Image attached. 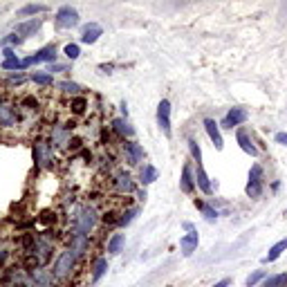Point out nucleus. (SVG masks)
I'll return each mask as SVG.
<instances>
[{
	"label": "nucleus",
	"instance_id": "nucleus-1",
	"mask_svg": "<svg viewBox=\"0 0 287 287\" xmlns=\"http://www.w3.org/2000/svg\"><path fill=\"white\" fill-rule=\"evenodd\" d=\"M74 263H76V253L72 249H65L61 252V256L54 260V267H52V276L54 278H68L74 270Z\"/></svg>",
	"mask_w": 287,
	"mask_h": 287
},
{
	"label": "nucleus",
	"instance_id": "nucleus-2",
	"mask_svg": "<svg viewBox=\"0 0 287 287\" xmlns=\"http://www.w3.org/2000/svg\"><path fill=\"white\" fill-rule=\"evenodd\" d=\"M263 188H265V182H263V166L260 164H253L252 170H249V182L245 186V193L249 198H260L263 195Z\"/></svg>",
	"mask_w": 287,
	"mask_h": 287
},
{
	"label": "nucleus",
	"instance_id": "nucleus-3",
	"mask_svg": "<svg viewBox=\"0 0 287 287\" xmlns=\"http://www.w3.org/2000/svg\"><path fill=\"white\" fill-rule=\"evenodd\" d=\"M94 224H97V211L92 206H83L79 211V216H76V231H79V236H88L94 229Z\"/></svg>",
	"mask_w": 287,
	"mask_h": 287
},
{
	"label": "nucleus",
	"instance_id": "nucleus-4",
	"mask_svg": "<svg viewBox=\"0 0 287 287\" xmlns=\"http://www.w3.org/2000/svg\"><path fill=\"white\" fill-rule=\"evenodd\" d=\"M54 20H56V25L59 27H63V30H72V27H76L79 25V12L76 9H72L70 5H63L56 9V16H54Z\"/></svg>",
	"mask_w": 287,
	"mask_h": 287
},
{
	"label": "nucleus",
	"instance_id": "nucleus-5",
	"mask_svg": "<svg viewBox=\"0 0 287 287\" xmlns=\"http://www.w3.org/2000/svg\"><path fill=\"white\" fill-rule=\"evenodd\" d=\"M157 126L166 137H170V103L169 99H162L157 106Z\"/></svg>",
	"mask_w": 287,
	"mask_h": 287
},
{
	"label": "nucleus",
	"instance_id": "nucleus-6",
	"mask_svg": "<svg viewBox=\"0 0 287 287\" xmlns=\"http://www.w3.org/2000/svg\"><path fill=\"white\" fill-rule=\"evenodd\" d=\"M247 119H249V112H247V108H231V110L227 112V117H224L222 126L224 128H238L240 123H245Z\"/></svg>",
	"mask_w": 287,
	"mask_h": 287
},
{
	"label": "nucleus",
	"instance_id": "nucleus-7",
	"mask_svg": "<svg viewBox=\"0 0 287 287\" xmlns=\"http://www.w3.org/2000/svg\"><path fill=\"white\" fill-rule=\"evenodd\" d=\"M56 59V50H54V45L50 47H43V50H38V52L34 54V56H30V59H25V68H30V65L34 63H43V61H54Z\"/></svg>",
	"mask_w": 287,
	"mask_h": 287
},
{
	"label": "nucleus",
	"instance_id": "nucleus-8",
	"mask_svg": "<svg viewBox=\"0 0 287 287\" xmlns=\"http://www.w3.org/2000/svg\"><path fill=\"white\" fill-rule=\"evenodd\" d=\"M204 130H206V135H209V139L213 141V146H216L218 151H222V148H224V139H222V135H220L218 123L213 121V119H204Z\"/></svg>",
	"mask_w": 287,
	"mask_h": 287
},
{
	"label": "nucleus",
	"instance_id": "nucleus-9",
	"mask_svg": "<svg viewBox=\"0 0 287 287\" xmlns=\"http://www.w3.org/2000/svg\"><path fill=\"white\" fill-rule=\"evenodd\" d=\"M43 20L41 18H32V20H25V23H18L16 25V34L20 36V38H27V36L36 34V32L41 30Z\"/></svg>",
	"mask_w": 287,
	"mask_h": 287
},
{
	"label": "nucleus",
	"instance_id": "nucleus-10",
	"mask_svg": "<svg viewBox=\"0 0 287 287\" xmlns=\"http://www.w3.org/2000/svg\"><path fill=\"white\" fill-rule=\"evenodd\" d=\"M198 242H200V236L198 231H188L186 236H182L180 238V249L184 256H191V253L198 249Z\"/></svg>",
	"mask_w": 287,
	"mask_h": 287
},
{
	"label": "nucleus",
	"instance_id": "nucleus-11",
	"mask_svg": "<svg viewBox=\"0 0 287 287\" xmlns=\"http://www.w3.org/2000/svg\"><path fill=\"white\" fill-rule=\"evenodd\" d=\"M195 184L200 186V191L202 193H211V182H209V175H206L204 166H202V162H198V169H195Z\"/></svg>",
	"mask_w": 287,
	"mask_h": 287
},
{
	"label": "nucleus",
	"instance_id": "nucleus-12",
	"mask_svg": "<svg viewBox=\"0 0 287 287\" xmlns=\"http://www.w3.org/2000/svg\"><path fill=\"white\" fill-rule=\"evenodd\" d=\"M236 137H238V144H240V148H242V151H245L247 155H252V157H256V155H258V148L253 146V141H252V137H249V133H247L245 128H240Z\"/></svg>",
	"mask_w": 287,
	"mask_h": 287
},
{
	"label": "nucleus",
	"instance_id": "nucleus-13",
	"mask_svg": "<svg viewBox=\"0 0 287 287\" xmlns=\"http://www.w3.org/2000/svg\"><path fill=\"white\" fill-rule=\"evenodd\" d=\"M101 25H97V23H90V25H85L83 27V34H81V41L85 43V45H92V43H97V38L101 36Z\"/></svg>",
	"mask_w": 287,
	"mask_h": 287
},
{
	"label": "nucleus",
	"instance_id": "nucleus-14",
	"mask_svg": "<svg viewBox=\"0 0 287 287\" xmlns=\"http://www.w3.org/2000/svg\"><path fill=\"white\" fill-rule=\"evenodd\" d=\"M115 188H117L119 193H133L135 191V182L128 173H119L117 180H115Z\"/></svg>",
	"mask_w": 287,
	"mask_h": 287
},
{
	"label": "nucleus",
	"instance_id": "nucleus-15",
	"mask_svg": "<svg viewBox=\"0 0 287 287\" xmlns=\"http://www.w3.org/2000/svg\"><path fill=\"white\" fill-rule=\"evenodd\" d=\"M126 155H128V162L130 164H139L141 159H144V148L139 146V144H135V141H126Z\"/></svg>",
	"mask_w": 287,
	"mask_h": 287
},
{
	"label": "nucleus",
	"instance_id": "nucleus-16",
	"mask_svg": "<svg viewBox=\"0 0 287 287\" xmlns=\"http://www.w3.org/2000/svg\"><path fill=\"white\" fill-rule=\"evenodd\" d=\"M180 188L184 191V193H191V191L195 188V177H193V173H191V164H184V169H182Z\"/></svg>",
	"mask_w": 287,
	"mask_h": 287
},
{
	"label": "nucleus",
	"instance_id": "nucleus-17",
	"mask_svg": "<svg viewBox=\"0 0 287 287\" xmlns=\"http://www.w3.org/2000/svg\"><path fill=\"white\" fill-rule=\"evenodd\" d=\"M283 252H287V238H283V240H278L274 247H270V253L265 256V263H274V260H278V258L283 256Z\"/></svg>",
	"mask_w": 287,
	"mask_h": 287
},
{
	"label": "nucleus",
	"instance_id": "nucleus-18",
	"mask_svg": "<svg viewBox=\"0 0 287 287\" xmlns=\"http://www.w3.org/2000/svg\"><path fill=\"white\" fill-rule=\"evenodd\" d=\"M106 271H108V260L106 258H97L92 265V283L101 281V276L106 274Z\"/></svg>",
	"mask_w": 287,
	"mask_h": 287
},
{
	"label": "nucleus",
	"instance_id": "nucleus-19",
	"mask_svg": "<svg viewBox=\"0 0 287 287\" xmlns=\"http://www.w3.org/2000/svg\"><path fill=\"white\" fill-rule=\"evenodd\" d=\"M139 180H141V184L146 186V184H152V182L157 180V169L152 164H146L144 169H141V173H139Z\"/></svg>",
	"mask_w": 287,
	"mask_h": 287
},
{
	"label": "nucleus",
	"instance_id": "nucleus-20",
	"mask_svg": "<svg viewBox=\"0 0 287 287\" xmlns=\"http://www.w3.org/2000/svg\"><path fill=\"white\" fill-rule=\"evenodd\" d=\"M112 126H115V130H117L119 135H123V137H133V135H135V128H133L128 121H123V119H115Z\"/></svg>",
	"mask_w": 287,
	"mask_h": 287
},
{
	"label": "nucleus",
	"instance_id": "nucleus-21",
	"mask_svg": "<svg viewBox=\"0 0 287 287\" xmlns=\"http://www.w3.org/2000/svg\"><path fill=\"white\" fill-rule=\"evenodd\" d=\"M123 242H126V238H123V234H112V238L108 240V253H119L121 252Z\"/></svg>",
	"mask_w": 287,
	"mask_h": 287
},
{
	"label": "nucleus",
	"instance_id": "nucleus-22",
	"mask_svg": "<svg viewBox=\"0 0 287 287\" xmlns=\"http://www.w3.org/2000/svg\"><path fill=\"white\" fill-rule=\"evenodd\" d=\"M34 159L38 164H47L50 162V148L45 144H36L34 146Z\"/></svg>",
	"mask_w": 287,
	"mask_h": 287
},
{
	"label": "nucleus",
	"instance_id": "nucleus-23",
	"mask_svg": "<svg viewBox=\"0 0 287 287\" xmlns=\"http://www.w3.org/2000/svg\"><path fill=\"white\" fill-rule=\"evenodd\" d=\"M47 12V5H25L20 12H18V16L25 18V16H36V14H43Z\"/></svg>",
	"mask_w": 287,
	"mask_h": 287
},
{
	"label": "nucleus",
	"instance_id": "nucleus-24",
	"mask_svg": "<svg viewBox=\"0 0 287 287\" xmlns=\"http://www.w3.org/2000/svg\"><path fill=\"white\" fill-rule=\"evenodd\" d=\"M195 206H198L200 211L204 213V218H206V220H209V222H213V220H218V211H216V209H213V206L204 204V202H198V200H195Z\"/></svg>",
	"mask_w": 287,
	"mask_h": 287
},
{
	"label": "nucleus",
	"instance_id": "nucleus-25",
	"mask_svg": "<svg viewBox=\"0 0 287 287\" xmlns=\"http://www.w3.org/2000/svg\"><path fill=\"white\" fill-rule=\"evenodd\" d=\"M265 287H287V274H276L265 281Z\"/></svg>",
	"mask_w": 287,
	"mask_h": 287
},
{
	"label": "nucleus",
	"instance_id": "nucleus-26",
	"mask_svg": "<svg viewBox=\"0 0 287 287\" xmlns=\"http://www.w3.org/2000/svg\"><path fill=\"white\" fill-rule=\"evenodd\" d=\"M34 281H36V287H50V283H52V274H45L43 270H36L34 271Z\"/></svg>",
	"mask_w": 287,
	"mask_h": 287
},
{
	"label": "nucleus",
	"instance_id": "nucleus-27",
	"mask_svg": "<svg viewBox=\"0 0 287 287\" xmlns=\"http://www.w3.org/2000/svg\"><path fill=\"white\" fill-rule=\"evenodd\" d=\"M0 123H2V126H12V123H14V112H12V108L0 106Z\"/></svg>",
	"mask_w": 287,
	"mask_h": 287
},
{
	"label": "nucleus",
	"instance_id": "nucleus-28",
	"mask_svg": "<svg viewBox=\"0 0 287 287\" xmlns=\"http://www.w3.org/2000/svg\"><path fill=\"white\" fill-rule=\"evenodd\" d=\"M2 70H25V63L23 61H18L16 56H12V59H5Z\"/></svg>",
	"mask_w": 287,
	"mask_h": 287
},
{
	"label": "nucleus",
	"instance_id": "nucleus-29",
	"mask_svg": "<svg viewBox=\"0 0 287 287\" xmlns=\"http://www.w3.org/2000/svg\"><path fill=\"white\" fill-rule=\"evenodd\" d=\"M59 88L63 90L65 94H72V97H76V94L81 92V85H79V83H70V81H63Z\"/></svg>",
	"mask_w": 287,
	"mask_h": 287
},
{
	"label": "nucleus",
	"instance_id": "nucleus-30",
	"mask_svg": "<svg viewBox=\"0 0 287 287\" xmlns=\"http://www.w3.org/2000/svg\"><path fill=\"white\" fill-rule=\"evenodd\" d=\"M85 108H88V101L83 99V97H74V99H72V110H74L76 115H83Z\"/></svg>",
	"mask_w": 287,
	"mask_h": 287
},
{
	"label": "nucleus",
	"instance_id": "nucleus-31",
	"mask_svg": "<svg viewBox=\"0 0 287 287\" xmlns=\"http://www.w3.org/2000/svg\"><path fill=\"white\" fill-rule=\"evenodd\" d=\"M65 56L70 61H76L79 56H81V50H79V45L76 43H70V45H65Z\"/></svg>",
	"mask_w": 287,
	"mask_h": 287
},
{
	"label": "nucleus",
	"instance_id": "nucleus-32",
	"mask_svg": "<svg viewBox=\"0 0 287 287\" xmlns=\"http://www.w3.org/2000/svg\"><path fill=\"white\" fill-rule=\"evenodd\" d=\"M137 213H139V209H128V211L123 213L121 218H119V224H121V227H126V224H130L133 222V220H135V216Z\"/></svg>",
	"mask_w": 287,
	"mask_h": 287
},
{
	"label": "nucleus",
	"instance_id": "nucleus-33",
	"mask_svg": "<svg viewBox=\"0 0 287 287\" xmlns=\"http://www.w3.org/2000/svg\"><path fill=\"white\" fill-rule=\"evenodd\" d=\"M54 144H56V146H63V144H68V130H63V128L54 130Z\"/></svg>",
	"mask_w": 287,
	"mask_h": 287
},
{
	"label": "nucleus",
	"instance_id": "nucleus-34",
	"mask_svg": "<svg viewBox=\"0 0 287 287\" xmlns=\"http://www.w3.org/2000/svg\"><path fill=\"white\" fill-rule=\"evenodd\" d=\"M32 81L38 83V85H50V83H52V74H43V72H36V74L32 76Z\"/></svg>",
	"mask_w": 287,
	"mask_h": 287
},
{
	"label": "nucleus",
	"instance_id": "nucleus-35",
	"mask_svg": "<svg viewBox=\"0 0 287 287\" xmlns=\"http://www.w3.org/2000/svg\"><path fill=\"white\" fill-rule=\"evenodd\" d=\"M265 278V271L263 270H258V271H253L249 278H247V287H253V285H258V283Z\"/></svg>",
	"mask_w": 287,
	"mask_h": 287
},
{
	"label": "nucleus",
	"instance_id": "nucleus-36",
	"mask_svg": "<svg viewBox=\"0 0 287 287\" xmlns=\"http://www.w3.org/2000/svg\"><path fill=\"white\" fill-rule=\"evenodd\" d=\"M276 141H278L281 146H287V133H278V135H276Z\"/></svg>",
	"mask_w": 287,
	"mask_h": 287
},
{
	"label": "nucleus",
	"instance_id": "nucleus-37",
	"mask_svg": "<svg viewBox=\"0 0 287 287\" xmlns=\"http://www.w3.org/2000/svg\"><path fill=\"white\" fill-rule=\"evenodd\" d=\"M54 70H56V72H63V70H68V65H61V63H52V70H50V72H54Z\"/></svg>",
	"mask_w": 287,
	"mask_h": 287
},
{
	"label": "nucleus",
	"instance_id": "nucleus-38",
	"mask_svg": "<svg viewBox=\"0 0 287 287\" xmlns=\"http://www.w3.org/2000/svg\"><path fill=\"white\" fill-rule=\"evenodd\" d=\"M229 283H231V281H229V278H222V281H218L216 285H211V287H227Z\"/></svg>",
	"mask_w": 287,
	"mask_h": 287
}]
</instances>
